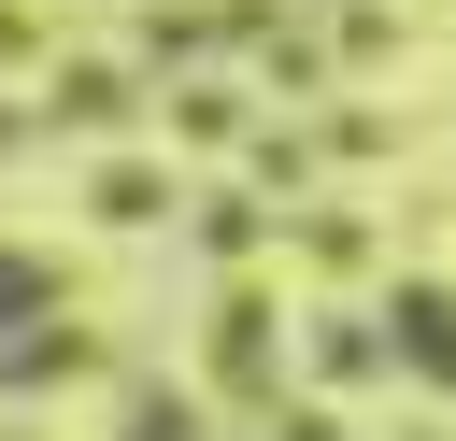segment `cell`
<instances>
[{
	"instance_id": "cell-1",
	"label": "cell",
	"mask_w": 456,
	"mask_h": 441,
	"mask_svg": "<svg viewBox=\"0 0 456 441\" xmlns=\"http://www.w3.org/2000/svg\"><path fill=\"white\" fill-rule=\"evenodd\" d=\"M385 341H399V370L456 384V299H442V285H399V299H385Z\"/></svg>"
},
{
	"instance_id": "cell-2",
	"label": "cell",
	"mask_w": 456,
	"mask_h": 441,
	"mask_svg": "<svg viewBox=\"0 0 456 441\" xmlns=\"http://www.w3.org/2000/svg\"><path fill=\"white\" fill-rule=\"evenodd\" d=\"M28 327H57V270L43 256H0V341H28Z\"/></svg>"
},
{
	"instance_id": "cell-3",
	"label": "cell",
	"mask_w": 456,
	"mask_h": 441,
	"mask_svg": "<svg viewBox=\"0 0 456 441\" xmlns=\"http://www.w3.org/2000/svg\"><path fill=\"white\" fill-rule=\"evenodd\" d=\"M71 370H86V341H71V327H28V341L0 356V384H71Z\"/></svg>"
},
{
	"instance_id": "cell-4",
	"label": "cell",
	"mask_w": 456,
	"mask_h": 441,
	"mask_svg": "<svg viewBox=\"0 0 456 441\" xmlns=\"http://www.w3.org/2000/svg\"><path fill=\"white\" fill-rule=\"evenodd\" d=\"M285 441H342V427H285Z\"/></svg>"
}]
</instances>
